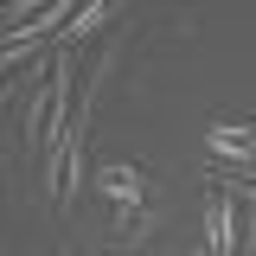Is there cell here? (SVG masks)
I'll use <instances>...</instances> for the list:
<instances>
[{
  "label": "cell",
  "mask_w": 256,
  "mask_h": 256,
  "mask_svg": "<svg viewBox=\"0 0 256 256\" xmlns=\"http://www.w3.org/2000/svg\"><path fill=\"white\" fill-rule=\"evenodd\" d=\"M237 244H244L237 212H230L224 192H212V198H205V250H212V256H237Z\"/></svg>",
  "instance_id": "1"
},
{
  "label": "cell",
  "mask_w": 256,
  "mask_h": 256,
  "mask_svg": "<svg viewBox=\"0 0 256 256\" xmlns=\"http://www.w3.org/2000/svg\"><path fill=\"white\" fill-rule=\"evenodd\" d=\"M205 141H212V154H218V160H230V166H244V173H256V141L244 134V128L218 122L212 134H205Z\"/></svg>",
  "instance_id": "2"
},
{
  "label": "cell",
  "mask_w": 256,
  "mask_h": 256,
  "mask_svg": "<svg viewBox=\"0 0 256 256\" xmlns=\"http://www.w3.org/2000/svg\"><path fill=\"white\" fill-rule=\"evenodd\" d=\"M102 192H109L122 212H141V205H148V186H141L134 166H109V173H102Z\"/></svg>",
  "instance_id": "3"
},
{
  "label": "cell",
  "mask_w": 256,
  "mask_h": 256,
  "mask_svg": "<svg viewBox=\"0 0 256 256\" xmlns=\"http://www.w3.org/2000/svg\"><path fill=\"white\" fill-rule=\"evenodd\" d=\"M109 13H116L109 0H96V6H84V13H77V20L64 26V38H58V52H77V38H90V32L102 26V20H109Z\"/></svg>",
  "instance_id": "4"
},
{
  "label": "cell",
  "mask_w": 256,
  "mask_h": 256,
  "mask_svg": "<svg viewBox=\"0 0 256 256\" xmlns=\"http://www.w3.org/2000/svg\"><path fill=\"white\" fill-rule=\"evenodd\" d=\"M116 237H122V244L148 237V205H141V212H122V218H116Z\"/></svg>",
  "instance_id": "5"
},
{
  "label": "cell",
  "mask_w": 256,
  "mask_h": 256,
  "mask_svg": "<svg viewBox=\"0 0 256 256\" xmlns=\"http://www.w3.org/2000/svg\"><path fill=\"white\" fill-rule=\"evenodd\" d=\"M6 96H13V84H6V77H0V109H6Z\"/></svg>",
  "instance_id": "6"
},
{
  "label": "cell",
  "mask_w": 256,
  "mask_h": 256,
  "mask_svg": "<svg viewBox=\"0 0 256 256\" xmlns=\"http://www.w3.org/2000/svg\"><path fill=\"white\" fill-rule=\"evenodd\" d=\"M198 256H212V250H198Z\"/></svg>",
  "instance_id": "7"
}]
</instances>
